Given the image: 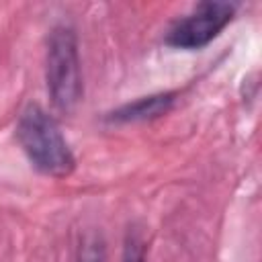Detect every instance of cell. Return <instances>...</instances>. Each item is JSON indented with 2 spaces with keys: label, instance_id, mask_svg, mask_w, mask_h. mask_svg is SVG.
<instances>
[{
  "label": "cell",
  "instance_id": "3957f363",
  "mask_svg": "<svg viewBox=\"0 0 262 262\" xmlns=\"http://www.w3.org/2000/svg\"><path fill=\"white\" fill-rule=\"evenodd\" d=\"M235 6L231 2L207 0L196 4L188 14L174 20L166 31V45L174 49H203L213 39L221 35V31L233 20Z\"/></svg>",
  "mask_w": 262,
  "mask_h": 262
},
{
  "label": "cell",
  "instance_id": "7a4b0ae2",
  "mask_svg": "<svg viewBox=\"0 0 262 262\" xmlns=\"http://www.w3.org/2000/svg\"><path fill=\"white\" fill-rule=\"evenodd\" d=\"M45 84L57 111L70 113L82 98V70L74 27L55 25L47 39Z\"/></svg>",
  "mask_w": 262,
  "mask_h": 262
},
{
  "label": "cell",
  "instance_id": "6da1fadb",
  "mask_svg": "<svg viewBox=\"0 0 262 262\" xmlns=\"http://www.w3.org/2000/svg\"><path fill=\"white\" fill-rule=\"evenodd\" d=\"M14 137L31 166L51 178H66L76 168L74 151L55 119L39 104H29L14 129Z\"/></svg>",
  "mask_w": 262,
  "mask_h": 262
},
{
  "label": "cell",
  "instance_id": "277c9868",
  "mask_svg": "<svg viewBox=\"0 0 262 262\" xmlns=\"http://www.w3.org/2000/svg\"><path fill=\"white\" fill-rule=\"evenodd\" d=\"M176 100V92H156L149 96H139L133 102H125L123 106L111 111L106 115V121L111 123H137L162 117L172 108Z\"/></svg>",
  "mask_w": 262,
  "mask_h": 262
},
{
  "label": "cell",
  "instance_id": "8992f818",
  "mask_svg": "<svg viewBox=\"0 0 262 262\" xmlns=\"http://www.w3.org/2000/svg\"><path fill=\"white\" fill-rule=\"evenodd\" d=\"M123 262H145V242L137 231L127 235Z\"/></svg>",
  "mask_w": 262,
  "mask_h": 262
},
{
  "label": "cell",
  "instance_id": "5b68a950",
  "mask_svg": "<svg viewBox=\"0 0 262 262\" xmlns=\"http://www.w3.org/2000/svg\"><path fill=\"white\" fill-rule=\"evenodd\" d=\"M78 262H106L104 239L98 233H88L78 248Z\"/></svg>",
  "mask_w": 262,
  "mask_h": 262
}]
</instances>
